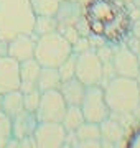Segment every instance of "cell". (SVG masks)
Wrapping results in <instances>:
<instances>
[{
	"label": "cell",
	"mask_w": 140,
	"mask_h": 148,
	"mask_svg": "<svg viewBox=\"0 0 140 148\" xmlns=\"http://www.w3.org/2000/svg\"><path fill=\"white\" fill-rule=\"evenodd\" d=\"M16 148H36L33 138H23V140H16Z\"/></svg>",
	"instance_id": "28"
},
{
	"label": "cell",
	"mask_w": 140,
	"mask_h": 148,
	"mask_svg": "<svg viewBox=\"0 0 140 148\" xmlns=\"http://www.w3.org/2000/svg\"><path fill=\"white\" fill-rule=\"evenodd\" d=\"M32 138L36 148H59L68 143V132L59 122H38Z\"/></svg>",
	"instance_id": "7"
},
{
	"label": "cell",
	"mask_w": 140,
	"mask_h": 148,
	"mask_svg": "<svg viewBox=\"0 0 140 148\" xmlns=\"http://www.w3.org/2000/svg\"><path fill=\"white\" fill-rule=\"evenodd\" d=\"M139 94H140V81H139Z\"/></svg>",
	"instance_id": "35"
},
{
	"label": "cell",
	"mask_w": 140,
	"mask_h": 148,
	"mask_svg": "<svg viewBox=\"0 0 140 148\" xmlns=\"http://www.w3.org/2000/svg\"><path fill=\"white\" fill-rule=\"evenodd\" d=\"M5 54H7V41H3V40L0 38V58L5 56Z\"/></svg>",
	"instance_id": "29"
},
{
	"label": "cell",
	"mask_w": 140,
	"mask_h": 148,
	"mask_svg": "<svg viewBox=\"0 0 140 148\" xmlns=\"http://www.w3.org/2000/svg\"><path fill=\"white\" fill-rule=\"evenodd\" d=\"M102 89L110 114L127 115V114H134L140 107L139 81L137 79L114 76L112 79H109L102 86Z\"/></svg>",
	"instance_id": "3"
},
{
	"label": "cell",
	"mask_w": 140,
	"mask_h": 148,
	"mask_svg": "<svg viewBox=\"0 0 140 148\" xmlns=\"http://www.w3.org/2000/svg\"><path fill=\"white\" fill-rule=\"evenodd\" d=\"M120 2L125 3V5H132V2H134V0H120Z\"/></svg>",
	"instance_id": "31"
},
{
	"label": "cell",
	"mask_w": 140,
	"mask_h": 148,
	"mask_svg": "<svg viewBox=\"0 0 140 148\" xmlns=\"http://www.w3.org/2000/svg\"><path fill=\"white\" fill-rule=\"evenodd\" d=\"M40 69H41V66H40V63L35 58L20 63V90L22 92H28L32 89H36Z\"/></svg>",
	"instance_id": "14"
},
{
	"label": "cell",
	"mask_w": 140,
	"mask_h": 148,
	"mask_svg": "<svg viewBox=\"0 0 140 148\" xmlns=\"http://www.w3.org/2000/svg\"><path fill=\"white\" fill-rule=\"evenodd\" d=\"M35 16L30 0H0V38L10 41L20 33H33Z\"/></svg>",
	"instance_id": "2"
},
{
	"label": "cell",
	"mask_w": 140,
	"mask_h": 148,
	"mask_svg": "<svg viewBox=\"0 0 140 148\" xmlns=\"http://www.w3.org/2000/svg\"><path fill=\"white\" fill-rule=\"evenodd\" d=\"M36 35L33 33H20L7 41V56L16 59L18 63L35 58Z\"/></svg>",
	"instance_id": "10"
},
{
	"label": "cell",
	"mask_w": 140,
	"mask_h": 148,
	"mask_svg": "<svg viewBox=\"0 0 140 148\" xmlns=\"http://www.w3.org/2000/svg\"><path fill=\"white\" fill-rule=\"evenodd\" d=\"M59 148H71V143H65L63 147H59Z\"/></svg>",
	"instance_id": "32"
},
{
	"label": "cell",
	"mask_w": 140,
	"mask_h": 148,
	"mask_svg": "<svg viewBox=\"0 0 140 148\" xmlns=\"http://www.w3.org/2000/svg\"><path fill=\"white\" fill-rule=\"evenodd\" d=\"M38 125V119L35 112L22 110L12 117V138L15 140H23V138L33 137V132Z\"/></svg>",
	"instance_id": "12"
},
{
	"label": "cell",
	"mask_w": 140,
	"mask_h": 148,
	"mask_svg": "<svg viewBox=\"0 0 140 148\" xmlns=\"http://www.w3.org/2000/svg\"><path fill=\"white\" fill-rule=\"evenodd\" d=\"M101 125V140L106 143H117L120 138L124 137V127L120 125V122L112 119V114L106 119Z\"/></svg>",
	"instance_id": "16"
},
{
	"label": "cell",
	"mask_w": 140,
	"mask_h": 148,
	"mask_svg": "<svg viewBox=\"0 0 140 148\" xmlns=\"http://www.w3.org/2000/svg\"><path fill=\"white\" fill-rule=\"evenodd\" d=\"M61 2H79V0H61Z\"/></svg>",
	"instance_id": "33"
},
{
	"label": "cell",
	"mask_w": 140,
	"mask_h": 148,
	"mask_svg": "<svg viewBox=\"0 0 140 148\" xmlns=\"http://www.w3.org/2000/svg\"><path fill=\"white\" fill-rule=\"evenodd\" d=\"M20 89V63L10 56L0 58V94Z\"/></svg>",
	"instance_id": "11"
},
{
	"label": "cell",
	"mask_w": 140,
	"mask_h": 148,
	"mask_svg": "<svg viewBox=\"0 0 140 148\" xmlns=\"http://www.w3.org/2000/svg\"><path fill=\"white\" fill-rule=\"evenodd\" d=\"M0 110H2V94H0Z\"/></svg>",
	"instance_id": "34"
},
{
	"label": "cell",
	"mask_w": 140,
	"mask_h": 148,
	"mask_svg": "<svg viewBox=\"0 0 140 148\" xmlns=\"http://www.w3.org/2000/svg\"><path fill=\"white\" fill-rule=\"evenodd\" d=\"M58 73L61 76V81L73 79L76 74V53H73L68 59H65V63H61L58 66Z\"/></svg>",
	"instance_id": "24"
},
{
	"label": "cell",
	"mask_w": 140,
	"mask_h": 148,
	"mask_svg": "<svg viewBox=\"0 0 140 148\" xmlns=\"http://www.w3.org/2000/svg\"><path fill=\"white\" fill-rule=\"evenodd\" d=\"M22 110H23V92L20 89L2 94V112L5 115H8L12 119Z\"/></svg>",
	"instance_id": "17"
},
{
	"label": "cell",
	"mask_w": 140,
	"mask_h": 148,
	"mask_svg": "<svg viewBox=\"0 0 140 148\" xmlns=\"http://www.w3.org/2000/svg\"><path fill=\"white\" fill-rule=\"evenodd\" d=\"M74 77L81 81L84 86L102 84L104 68L102 61L99 59L96 49L89 48L81 53H76V74Z\"/></svg>",
	"instance_id": "5"
},
{
	"label": "cell",
	"mask_w": 140,
	"mask_h": 148,
	"mask_svg": "<svg viewBox=\"0 0 140 148\" xmlns=\"http://www.w3.org/2000/svg\"><path fill=\"white\" fill-rule=\"evenodd\" d=\"M61 0H30L35 15H45V16H54L58 12V7Z\"/></svg>",
	"instance_id": "22"
},
{
	"label": "cell",
	"mask_w": 140,
	"mask_h": 148,
	"mask_svg": "<svg viewBox=\"0 0 140 148\" xmlns=\"http://www.w3.org/2000/svg\"><path fill=\"white\" fill-rule=\"evenodd\" d=\"M58 32V21L54 16H45V15H36L35 23H33V35L43 36L48 33Z\"/></svg>",
	"instance_id": "21"
},
{
	"label": "cell",
	"mask_w": 140,
	"mask_h": 148,
	"mask_svg": "<svg viewBox=\"0 0 140 148\" xmlns=\"http://www.w3.org/2000/svg\"><path fill=\"white\" fill-rule=\"evenodd\" d=\"M12 140V119L0 110V148H5Z\"/></svg>",
	"instance_id": "23"
},
{
	"label": "cell",
	"mask_w": 140,
	"mask_h": 148,
	"mask_svg": "<svg viewBox=\"0 0 140 148\" xmlns=\"http://www.w3.org/2000/svg\"><path fill=\"white\" fill-rule=\"evenodd\" d=\"M54 18L58 21V32L71 27L78 28L79 21H81V5H79V2H61Z\"/></svg>",
	"instance_id": "13"
},
{
	"label": "cell",
	"mask_w": 140,
	"mask_h": 148,
	"mask_svg": "<svg viewBox=\"0 0 140 148\" xmlns=\"http://www.w3.org/2000/svg\"><path fill=\"white\" fill-rule=\"evenodd\" d=\"M74 140L87 142V140H101V125L94 122H82L74 133Z\"/></svg>",
	"instance_id": "20"
},
{
	"label": "cell",
	"mask_w": 140,
	"mask_h": 148,
	"mask_svg": "<svg viewBox=\"0 0 140 148\" xmlns=\"http://www.w3.org/2000/svg\"><path fill=\"white\" fill-rule=\"evenodd\" d=\"M40 97H41V92L38 89H32L28 92H23V110L36 112L38 106H40Z\"/></svg>",
	"instance_id": "25"
},
{
	"label": "cell",
	"mask_w": 140,
	"mask_h": 148,
	"mask_svg": "<svg viewBox=\"0 0 140 148\" xmlns=\"http://www.w3.org/2000/svg\"><path fill=\"white\" fill-rule=\"evenodd\" d=\"M112 68L115 76L122 77H132L137 79L140 76V63L139 54L134 53L125 43L114 46V56H112Z\"/></svg>",
	"instance_id": "9"
},
{
	"label": "cell",
	"mask_w": 140,
	"mask_h": 148,
	"mask_svg": "<svg viewBox=\"0 0 140 148\" xmlns=\"http://www.w3.org/2000/svg\"><path fill=\"white\" fill-rule=\"evenodd\" d=\"M66 102L58 89L45 90L40 97V106L36 114L38 122H59L63 120L66 112Z\"/></svg>",
	"instance_id": "8"
},
{
	"label": "cell",
	"mask_w": 140,
	"mask_h": 148,
	"mask_svg": "<svg viewBox=\"0 0 140 148\" xmlns=\"http://www.w3.org/2000/svg\"><path fill=\"white\" fill-rule=\"evenodd\" d=\"M125 148H140V127L134 128L125 140Z\"/></svg>",
	"instance_id": "27"
},
{
	"label": "cell",
	"mask_w": 140,
	"mask_h": 148,
	"mask_svg": "<svg viewBox=\"0 0 140 148\" xmlns=\"http://www.w3.org/2000/svg\"><path fill=\"white\" fill-rule=\"evenodd\" d=\"M84 122V115L81 112V107L79 106H68L65 112V117H63V127L68 133H74L78 130V127Z\"/></svg>",
	"instance_id": "19"
},
{
	"label": "cell",
	"mask_w": 140,
	"mask_h": 148,
	"mask_svg": "<svg viewBox=\"0 0 140 148\" xmlns=\"http://www.w3.org/2000/svg\"><path fill=\"white\" fill-rule=\"evenodd\" d=\"M58 90L63 95L66 106H81L86 86L82 84L81 81H78L76 77H73V79H68V81H61Z\"/></svg>",
	"instance_id": "15"
},
{
	"label": "cell",
	"mask_w": 140,
	"mask_h": 148,
	"mask_svg": "<svg viewBox=\"0 0 140 148\" xmlns=\"http://www.w3.org/2000/svg\"><path fill=\"white\" fill-rule=\"evenodd\" d=\"M71 148H104V142L102 140H87V142L74 140L71 143Z\"/></svg>",
	"instance_id": "26"
},
{
	"label": "cell",
	"mask_w": 140,
	"mask_h": 148,
	"mask_svg": "<svg viewBox=\"0 0 140 148\" xmlns=\"http://www.w3.org/2000/svg\"><path fill=\"white\" fill-rule=\"evenodd\" d=\"M132 7H135V8L140 10V0H134V2H132Z\"/></svg>",
	"instance_id": "30"
},
{
	"label": "cell",
	"mask_w": 140,
	"mask_h": 148,
	"mask_svg": "<svg viewBox=\"0 0 140 148\" xmlns=\"http://www.w3.org/2000/svg\"><path fill=\"white\" fill-rule=\"evenodd\" d=\"M59 84H61V76L58 73V68H43L41 66L40 74H38L36 89L40 92H45V90L58 89Z\"/></svg>",
	"instance_id": "18"
},
{
	"label": "cell",
	"mask_w": 140,
	"mask_h": 148,
	"mask_svg": "<svg viewBox=\"0 0 140 148\" xmlns=\"http://www.w3.org/2000/svg\"><path fill=\"white\" fill-rule=\"evenodd\" d=\"M73 51V45L66 40L59 32H53L43 36H36L35 46V59L43 68H58L65 63Z\"/></svg>",
	"instance_id": "4"
},
{
	"label": "cell",
	"mask_w": 140,
	"mask_h": 148,
	"mask_svg": "<svg viewBox=\"0 0 140 148\" xmlns=\"http://www.w3.org/2000/svg\"><path fill=\"white\" fill-rule=\"evenodd\" d=\"M79 107H81V112L86 122L101 123L110 115V109H109L106 97H104V89L99 84L86 86L84 97H82Z\"/></svg>",
	"instance_id": "6"
},
{
	"label": "cell",
	"mask_w": 140,
	"mask_h": 148,
	"mask_svg": "<svg viewBox=\"0 0 140 148\" xmlns=\"http://www.w3.org/2000/svg\"><path fill=\"white\" fill-rule=\"evenodd\" d=\"M79 5L91 46L94 41L112 46L127 41L134 23L130 5L120 0H79Z\"/></svg>",
	"instance_id": "1"
}]
</instances>
